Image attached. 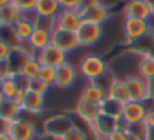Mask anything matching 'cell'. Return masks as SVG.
I'll return each instance as SVG.
<instances>
[{"instance_id":"1","label":"cell","mask_w":154,"mask_h":140,"mask_svg":"<svg viewBox=\"0 0 154 140\" xmlns=\"http://www.w3.org/2000/svg\"><path fill=\"white\" fill-rule=\"evenodd\" d=\"M78 72L88 82H97L108 73V64L100 55L88 54L81 58L78 64Z\"/></svg>"},{"instance_id":"2","label":"cell","mask_w":154,"mask_h":140,"mask_svg":"<svg viewBox=\"0 0 154 140\" xmlns=\"http://www.w3.org/2000/svg\"><path fill=\"white\" fill-rule=\"evenodd\" d=\"M73 128H75V124L72 118L63 113L52 115L44 121V133L54 139H61L64 134H67Z\"/></svg>"},{"instance_id":"3","label":"cell","mask_w":154,"mask_h":140,"mask_svg":"<svg viewBox=\"0 0 154 140\" xmlns=\"http://www.w3.org/2000/svg\"><path fill=\"white\" fill-rule=\"evenodd\" d=\"M151 31H153V28H151L148 21L135 19V18H126L124 22H123L124 39H126V42L129 45H133L135 42L141 40L142 37L150 34Z\"/></svg>"},{"instance_id":"4","label":"cell","mask_w":154,"mask_h":140,"mask_svg":"<svg viewBox=\"0 0 154 140\" xmlns=\"http://www.w3.org/2000/svg\"><path fill=\"white\" fill-rule=\"evenodd\" d=\"M126 87L129 90V95L132 101H150L151 94H150V84L141 76L136 75H127L124 78Z\"/></svg>"},{"instance_id":"5","label":"cell","mask_w":154,"mask_h":140,"mask_svg":"<svg viewBox=\"0 0 154 140\" xmlns=\"http://www.w3.org/2000/svg\"><path fill=\"white\" fill-rule=\"evenodd\" d=\"M148 113V106L142 101H127L123 104L121 112V122L124 125H133L138 122H144Z\"/></svg>"},{"instance_id":"6","label":"cell","mask_w":154,"mask_h":140,"mask_svg":"<svg viewBox=\"0 0 154 140\" xmlns=\"http://www.w3.org/2000/svg\"><path fill=\"white\" fill-rule=\"evenodd\" d=\"M79 45L82 48H90L94 46L96 43H99V40L103 36V27L94 22H88V21H82L81 27L76 31Z\"/></svg>"},{"instance_id":"7","label":"cell","mask_w":154,"mask_h":140,"mask_svg":"<svg viewBox=\"0 0 154 140\" xmlns=\"http://www.w3.org/2000/svg\"><path fill=\"white\" fill-rule=\"evenodd\" d=\"M82 13L78 9H61L55 16V25L60 30L76 33L82 24Z\"/></svg>"},{"instance_id":"8","label":"cell","mask_w":154,"mask_h":140,"mask_svg":"<svg viewBox=\"0 0 154 140\" xmlns=\"http://www.w3.org/2000/svg\"><path fill=\"white\" fill-rule=\"evenodd\" d=\"M36 58L42 66H50V67H54V69L60 67L64 63H67V54L64 51H61L60 48H57L54 43L44 48L42 51H39L36 54Z\"/></svg>"},{"instance_id":"9","label":"cell","mask_w":154,"mask_h":140,"mask_svg":"<svg viewBox=\"0 0 154 140\" xmlns=\"http://www.w3.org/2000/svg\"><path fill=\"white\" fill-rule=\"evenodd\" d=\"M90 127H91L94 136L97 137V140L99 139L105 140L106 136H109L112 131H115L118 128H124V130L127 128V125H124L121 122V119H117V118H112V116H106V115H100L99 119Z\"/></svg>"},{"instance_id":"10","label":"cell","mask_w":154,"mask_h":140,"mask_svg":"<svg viewBox=\"0 0 154 140\" xmlns=\"http://www.w3.org/2000/svg\"><path fill=\"white\" fill-rule=\"evenodd\" d=\"M123 13L126 18H135L142 21H148L153 16L148 0H129L123 7Z\"/></svg>"},{"instance_id":"11","label":"cell","mask_w":154,"mask_h":140,"mask_svg":"<svg viewBox=\"0 0 154 140\" xmlns=\"http://www.w3.org/2000/svg\"><path fill=\"white\" fill-rule=\"evenodd\" d=\"M75 112L78 113V116L87 122L88 125H93L99 116L102 115V107L99 103H93V101H87L84 98H79L76 106H75Z\"/></svg>"},{"instance_id":"12","label":"cell","mask_w":154,"mask_h":140,"mask_svg":"<svg viewBox=\"0 0 154 140\" xmlns=\"http://www.w3.org/2000/svg\"><path fill=\"white\" fill-rule=\"evenodd\" d=\"M52 43L57 48H60L61 51H64L66 54H70V52H73L75 49L81 48L76 33L66 31V30H60V28H55V30L52 31Z\"/></svg>"},{"instance_id":"13","label":"cell","mask_w":154,"mask_h":140,"mask_svg":"<svg viewBox=\"0 0 154 140\" xmlns=\"http://www.w3.org/2000/svg\"><path fill=\"white\" fill-rule=\"evenodd\" d=\"M11 136L14 140H36L38 137V128L32 121L27 119H14Z\"/></svg>"},{"instance_id":"14","label":"cell","mask_w":154,"mask_h":140,"mask_svg":"<svg viewBox=\"0 0 154 140\" xmlns=\"http://www.w3.org/2000/svg\"><path fill=\"white\" fill-rule=\"evenodd\" d=\"M78 78V70L73 64L69 61L61 64L60 67L55 69V85L57 88H70L75 85Z\"/></svg>"},{"instance_id":"15","label":"cell","mask_w":154,"mask_h":140,"mask_svg":"<svg viewBox=\"0 0 154 140\" xmlns=\"http://www.w3.org/2000/svg\"><path fill=\"white\" fill-rule=\"evenodd\" d=\"M44 107H45V97H44V95L26 91L23 104H21V112H27V113H32V115H38V113H41V112L44 110Z\"/></svg>"},{"instance_id":"16","label":"cell","mask_w":154,"mask_h":140,"mask_svg":"<svg viewBox=\"0 0 154 140\" xmlns=\"http://www.w3.org/2000/svg\"><path fill=\"white\" fill-rule=\"evenodd\" d=\"M29 58H32L30 54H29L27 51H24L20 45H17V46L12 48V52H11V55H9V60H8V63H6V64H8V69H9L12 73L18 75V73L21 72V69L24 67V64L27 63Z\"/></svg>"},{"instance_id":"17","label":"cell","mask_w":154,"mask_h":140,"mask_svg":"<svg viewBox=\"0 0 154 140\" xmlns=\"http://www.w3.org/2000/svg\"><path fill=\"white\" fill-rule=\"evenodd\" d=\"M81 98L87 100V101H93V103H102L103 100L108 98V90L102 87L99 82H88L81 93Z\"/></svg>"},{"instance_id":"18","label":"cell","mask_w":154,"mask_h":140,"mask_svg":"<svg viewBox=\"0 0 154 140\" xmlns=\"http://www.w3.org/2000/svg\"><path fill=\"white\" fill-rule=\"evenodd\" d=\"M111 18V10L108 6L105 4H99V6H94L85 12H82V19L84 21H88V22H94V24H99L102 25L105 21H108Z\"/></svg>"},{"instance_id":"19","label":"cell","mask_w":154,"mask_h":140,"mask_svg":"<svg viewBox=\"0 0 154 140\" xmlns=\"http://www.w3.org/2000/svg\"><path fill=\"white\" fill-rule=\"evenodd\" d=\"M108 97L120 101V103H127L130 101V95H129V90L126 87V82L124 79H120V78H114V81L111 82L109 88H108Z\"/></svg>"},{"instance_id":"20","label":"cell","mask_w":154,"mask_h":140,"mask_svg":"<svg viewBox=\"0 0 154 140\" xmlns=\"http://www.w3.org/2000/svg\"><path fill=\"white\" fill-rule=\"evenodd\" d=\"M14 33H15V37L18 40V43L21 42H29L35 28H36V24L32 22L30 19H26V18H21L14 27Z\"/></svg>"},{"instance_id":"21","label":"cell","mask_w":154,"mask_h":140,"mask_svg":"<svg viewBox=\"0 0 154 140\" xmlns=\"http://www.w3.org/2000/svg\"><path fill=\"white\" fill-rule=\"evenodd\" d=\"M29 43L35 49V52L38 54L39 51H42L44 48H47L48 45L52 43V33L36 27L33 34H32V37H30V40H29Z\"/></svg>"},{"instance_id":"22","label":"cell","mask_w":154,"mask_h":140,"mask_svg":"<svg viewBox=\"0 0 154 140\" xmlns=\"http://www.w3.org/2000/svg\"><path fill=\"white\" fill-rule=\"evenodd\" d=\"M61 10V6L58 0H38L35 12L39 16H57L58 12Z\"/></svg>"},{"instance_id":"23","label":"cell","mask_w":154,"mask_h":140,"mask_svg":"<svg viewBox=\"0 0 154 140\" xmlns=\"http://www.w3.org/2000/svg\"><path fill=\"white\" fill-rule=\"evenodd\" d=\"M20 113H21L20 106H17L11 98H6V97L0 95V116L14 121V119L20 118Z\"/></svg>"},{"instance_id":"24","label":"cell","mask_w":154,"mask_h":140,"mask_svg":"<svg viewBox=\"0 0 154 140\" xmlns=\"http://www.w3.org/2000/svg\"><path fill=\"white\" fill-rule=\"evenodd\" d=\"M0 13H2V19H3V25L6 27H14L21 18H23V13L17 9V6H14L12 3L3 6L0 9Z\"/></svg>"},{"instance_id":"25","label":"cell","mask_w":154,"mask_h":140,"mask_svg":"<svg viewBox=\"0 0 154 140\" xmlns=\"http://www.w3.org/2000/svg\"><path fill=\"white\" fill-rule=\"evenodd\" d=\"M100 107H102V115L106 116H112V118H117L120 119L121 118V112H123V103L108 97L106 100H103L100 103Z\"/></svg>"},{"instance_id":"26","label":"cell","mask_w":154,"mask_h":140,"mask_svg":"<svg viewBox=\"0 0 154 140\" xmlns=\"http://www.w3.org/2000/svg\"><path fill=\"white\" fill-rule=\"evenodd\" d=\"M153 49H154V31H151L150 34H147L145 37H142L141 40H138V42H135L132 45V51L135 54H139L141 57L148 55Z\"/></svg>"},{"instance_id":"27","label":"cell","mask_w":154,"mask_h":140,"mask_svg":"<svg viewBox=\"0 0 154 140\" xmlns=\"http://www.w3.org/2000/svg\"><path fill=\"white\" fill-rule=\"evenodd\" d=\"M138 72H139V76L148 82L154 79V60L150 55L141 57V60L138 63Z\"/></svg>"},{"instance_id":"28","label":"cell","mask_w":154,"mask_h":140,"mask_svg":"<svg viewBox=\"0 0 154 140\" xmlns=\"http://www.w3.org/2000/svg\"><path fill=\"white\" fill-rule=\"evenodd\" d=\"M126 131L129 133V136H133L138 140H151L153 131L148 128V125L145 122H138L133 125H127Z\"/></svg>"},{"instance_id":"29","label":"cell","mask_w":154,"mask_h":140,"mask_svg":"<svg viewBox=\"0 0 154 140\" xmlns=\"http://www.w3.org/2000/svg\"><path fill=\"white\" fill-rule=\"evenodd\" d=\"M41 67H42V64L38 61V58H36V57H32V58H29V60H27V63H26V64H24V67L21 69L20 75H23L24 78H27L29 81L36 79V78L39 76Z\"/></svg>"},{"instance_id":"30","label":"cell","mask_w":154,"mask_h":140,"mask_svg":"<svg viewBox=\"0 0 154 140\" xmlns=\"http://www.w3.org/2000/svg\"><path fill=\"white\" fill-rule=\"evenodd\" d=\"M18 91H20V87H18L15 78H6V79H2V95H3V97L12 100Z\"/></svg>"},{"instance_id":"31","label":"cell","mask_w":154,"mask_h":140,"mask_svg":"<svg viewBox=\"0 0 154 140\" xmlns=\"http://www.w3.org/2000/svg\"><path fill=\"white\" fill-rule=\"evenodd\" d=\"M50 90H51V87H50L48 84H45V82L41 81L39 78H36V79H32V81L29 82V90H27V91L39 94V95H44V97H45V94L48 93Z\"/></svg>"},{"instance_id":"32","label":"cell","mask_w":154,"mask_h":140,"mask_svg":"<svg viewBox=\"0 0 154 140\" xmlns=\"http://www.w3.org/2000/svg\"><path fill=\"white\" fill-rule=\"evenodd\" d=\"M38 78L41 81H44L45 84H48L50 87H54L55 85V69L50 67V66H42Z\"/></svg>"},{"instance_id":"33","label":"cell","mask_w":154,"mask_h":140,"mask_svg":"<svg viewBox=\"0 0 154 140\" xmlns=\"http://www.w3.org/2000/svg\"><path fill=\"white\" fill-rule=\"evenodd\" d=\"M11 3H12L14 6H17V9H18V10L24 15V13L35 12L38 0H12Z\"/></svg>"},{"instance_id":"34","label":"cell","mask_w":154,"mask_h":140,"mask_svg":"<svg viewBox=\"0 0 154 140\" xmlns=\"http://www.w3.org/2000/svg\"><path fill=\"white\" fill-rule=\"evenodd\" d=\"M36 27L52 33V31L57 28V25H55V18H54V16H38Z\"/></svg>"},{"instance_id":"35","label":"cell","mask_w":154,"mask_h":140,"mask_svg":"<svg viewBox=\"0 0 154 140\" xmlns=\"http://www.w3.org/2000/svg\"><path fill=\"white\" fill-rule=\"evenodd\" d=\"M12 48L14 46H12L11 43H8V42H5V40L0 39V64L8 63L9 55H11V52H12Z\"/></svg>"},{"instance_id":"36","label":"cell","mask_w":154,"mask_h":140,"mask_svg":"<svg viewBox=\"0 0 154 140\" xmlns=\"http://www.w3.org/2000/svg\"><path fill=\"white\" fill-rule=\"evenodd\" d=\"M58 140H87V136L84 134V131H81L78 127H75L72 131H69L67 134H64Z\"/></svg>"},{"instance_id":"37","label":"cell","mask_w":154,"mask_h":140,"mask_svg":"<svg viewBox=\"0 0 154 140\" xmlns=\"http://www.w3.org/2000/svg\"><path fill=\"white\" fill-rule=\"evenodd\" d=\"M99 4H102V0H79L78 10L82 13V12H85V10L94 7V6H99Z\"/></svg>"},{"instance_id":"38","label":"cell","mask_w":154,"mask_h":140,"mask_svg":"<svg viewBox=\"0 0 154 140\" xmlns=\"http://www.w3.org/2000/svg\"><path fill=\"white\" fill-rule=\"evenodd\" d=\"M12 122H14V121H11V119H8V118L0 116V136H8V134H11Z\"/></svg>"},{"instance_id":"39","label":"cell","mask_w":154,"mask_h":140,"mask_svg":"<svg viewBox=\"0 0 154 140\" xmlns=\"http://www.w3.org/2000/svg\"><path fill=\"white\" fill-rule=\"evenodd\" d=\"M105 140H129V133L124 128H118V130L112 131L109 136H106Z\"/></svg>"},{"instance_id":"40","label":"cell","mask_w":154,"mask_h":140,"mask_svg":"<svg viewBox=\"0 0 154 140\" xmlns=\"http://www.w3.org/2000/svg\"><path fill=\"white\" fill-rule=\"evenodd\" d=\"M61 9H78L79 0H58Z\"/></svg>"},{"instance_id":"41","label":"cell","mask_w":154,"mask_h":140,"mask_svg":"<svg viewBox=\"0 0 154 140\" xmlns=\"http://www.w3.org/2000/svg\"><path fill=\"white\" fill-rule=\"evenodd\" d=\"M147 125H148V128L151 130V131H154V113L148 109V113H147V116H145V121H144Z\"/></svg>"},{"instance_id":"42","label":"cell","mask_w":154,"mask_h":140,"mask_svg":"<svg viewBox=\"0 0 154 140\" xmlns=\"http://www.w3.org/2000/svg\"><path fill=\"white\" fill-rule=\"evenodd\" d=\"M150 84V94H151V100L150 101H154V79L148 82Z\"/></svg>"},{"instance_id":"43","label":"cell","mask_w":154,"mask_h":140,"mask_svg":"<svg viewBox=\"0 0 154 140\" xmlns=\"http://www.w3.org/2000/svg\"><path fill=\"white\" fill-rule=\"evenodd\" d=\"M12 0H0V9L3 7V6H6V4H9Z\"/></svg>"},{"instance_id":"44","label":"cell","mask_w":154,"mask_h":140,"mask_svg":"<svg viewBox=\"0 0 154 140\" xmlns=\"http://www.w3.org/2000/svg\"><path fill=\"white\" fill-rule=\"evenodd\" d=\"M0 140H14V137L11 134H8V136H0Z\"/></svg>"},{"instance_id":"45","label":"cell","mask_w":154,"mask_h":140,"mask_svg":"<svg viewBox=\"0 0 154 140\" xmlns=\"http://www.w3.org/2000/svg\"><path fill=\"white\" fill-rule=\"evenodd\" d=\"M148 3H150V7H151V13H153V16H154V0H148Z\"/></svg>"},{"instance_id":"46","label":"cell","mask_w":154,"mask_h":140,"mask_svg":"<svg viewBox=\"0 0 154 140\" xmlns=\"http://www.w3.org/2000/svg\"><path fill=\"white\" fill-rule=\"evenodd\" d=\"M3 27H5V25H3V19H2V13H0V30H2Z\"/></svg>"},{"instance_id":"47","label":"cell","mask_w":154,"mask_h":140,"mask_svg":"<svg viewBox=\"0 0 154 140\" xmlns=\"http://www.w3.org/2000/svg\"><path fill=\"white\" fill-rule=\"evenodd\" d=\"M148 55H150V57H151V58H153V60H154V49H153V51H151V52H150V54H148Z\"/></svg>"},{"instance_id":"48","label":"cell","mask_w":154,"mask_h":140,"mask_svg":"<svg viewBox=\"0 0 154 140\" xmlns=\"http://www.w3.org/2000/svg\"><path fill=\"white\" fill-rule=\"evenodd\" d=\"M129 140H138V139H135L133 136H129Z\"/></svg>"},{"instance_id":"49","label":"cell","mask_w":154,"mask_h":140,"mask_svg":"<svg viewBox=\"0 0 154 140\" xmlns=\"http://www.w3.org/2000/svg\"><path fill=\"white\" fill-rule=\"evenodd\" d=\"M0 95H2V79H0Z\"/></svg>"},{"instance_id":"50","label":"cell","mask_w":154,"mask_h":140,"mask_svg":"<svg viewBox=\"0 0 154 140\" xmlns=\"http://www.w3.org/2000/svg\"><path fill=\"white\" fill-rule=\"evenodd\" d=\"M148 109H150V110H151V112L154 113V106H153V107H148Z\"/></svg>"},{"instance_id":"51","label":"cell","mask_w":154,"mask_h":140,"mask_svg":"<svg viewBox=\"0 0 154 140\" xmlns=\"http://www.w3.org/2000/svg\"><path fill=\"white\" fill-rule=\"evenodd\" d=\"M151 140H154V131H153V136H151Z\"/></svg>"}]
</instances>
